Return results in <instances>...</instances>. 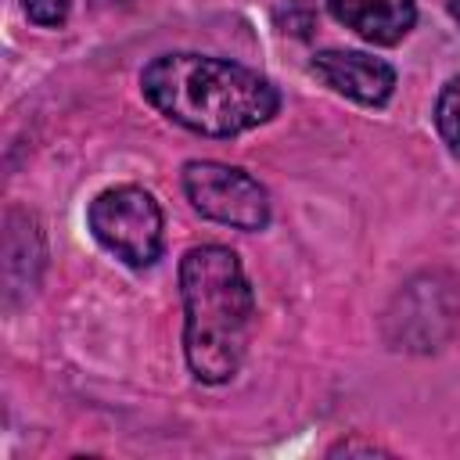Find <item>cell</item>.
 I'll return each mask as SVG.
<instances>
[{"mask_svg":"<svg viewBox=\"0 0 460 460\" xmlns=\"http://www.w3.org/2000/svg\"><path fill=\"white\" fill-rule=\"evenodd\" d=\"M435 126H438L442 140L449 144V151L460 155V75L442 86L438 104H435Z\"/></svg>","mask_w":460,"mask_h":460,"instance_id":"52a82bcc","label":"cell"},{"mask_svg":"<svg viewBox=\"0 0 460 460\" xmlns=\"http://www.w3.org/2000/svg\"><path fill=\"white\" fill-rule=\"evenodd\" d=\"M183 352L205 385H223L241 370L255 298L241 259L223 244H198L180 259Z\"/></svg>","mask_w":460,"mask_h":460,"instance_id":"7a4b0ae2","label":"cell"},{"mask_svg":"<svg viewBox=\"0 0 460 460\" xmlns=\"http://www.w3.org/2000/svg\"><path fill=\"white\" fill-rule=\"evenodd\" d=\"M22 4H25L29 22H36V25H43V29L61 25V22L68 18V7H72V0H22Z\"/></svg>","mask_w":460,"mask_h":460,"instance_id":"ba28073f","label":"cell"},{"mask_svg":"<svg viewBox=\"0 0 460 460\" xmlns=\"http://www.w3.org/2000/svg\"><path fill=\"white\" fill-rule=\"evenodd\" d=\"M86 219L93 237L133 270H144L162 255V208L144 187L122 183L97 194Z\"/></svg>","mask_w":460,"mask_h":460,"instance_id":"3957f363","label":"cell"},{"mask_svg":"<svg viewBox=\"0 0 460 460\" xmlns=\"http://www.w3.org/2000/svg\"><path fill=\"white\" fill-rule=\"evenodd\" d=\"M140 90L165 119L205 137H237L270 122L280 108V93L270 79L205 54L155 58L140 72Z\"/></svg>","mask_w":460,"mask_h":460,"instance_id":"6da1fadb","label":"cell"},{"mask_svg":"<svg viewBox=\"0 0 460 460\" xmlns=\"http://www.w3.org/2000/svg\"><path fill=\"white\" fill-rule=\"evenodd\" d=\"M183 190L190 205L212 223L234 230H262L270 223V198L244 169L223 162H187Z\"/></svg>","mask_w":460,"mask_h":460,"instance_id":"277c9868","label":"cell"},{"mask_svg":"<svg viewBox=\"0 0 460 460\" xmlns=\"http://www.w3.org/2000/svg\"><path fill=\"white\" fill-rule=\"evenodd\" d=\"M327 7L334 22H341L345 29H352L356 36L377 47L399 43L417 22L413 0H331Z\"/></svg>","mask_w":460,"mask_h":460,"instance_id":"8992f818","label":"cell"},{"mask_svg":"<svg viewBox=\"0 0 460 460\" xmlns=\"http://www.w3.org/2000/svg\"><path fill=\"white\" fill-rule=\"evenodd\" d=\"M449 14L460 22V0H449Z\"/></svg>","mask_w":460,"mask_h":460,"instance_id":"9c48e42d","label":"cell"},{"mask_svg":"<svg viewBox=\"0 0 460 460\" xmlns=\"http://www.w3.org/2000/svg\"><path fill=\"white\" fill-rule=\"evenodd\" d=\"M313 75L327 83L334 93H345L359 104H385L395 90V72L388 61L370 58L363 50H320L313 58Z\"/></svg>","mask_w":460,"mask_h":460,"instance_id":"5b68a950","label":"cell"}]
</instances>
